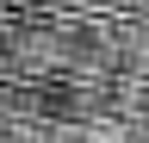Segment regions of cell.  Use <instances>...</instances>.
<instances>
[{"label":"cell","instance_id":"cell-1","mask_svg":"<svg viewBox=\"0 0 149 143\" xmlns=\"http://www.w3.org/2000/svg\"><path fill=\"white\" fill-rule=\"evenodd\" d=\"M124 0H62V13H118Z\"/></svg>","mask_w":149,"mask_h":143}]
</instances>
